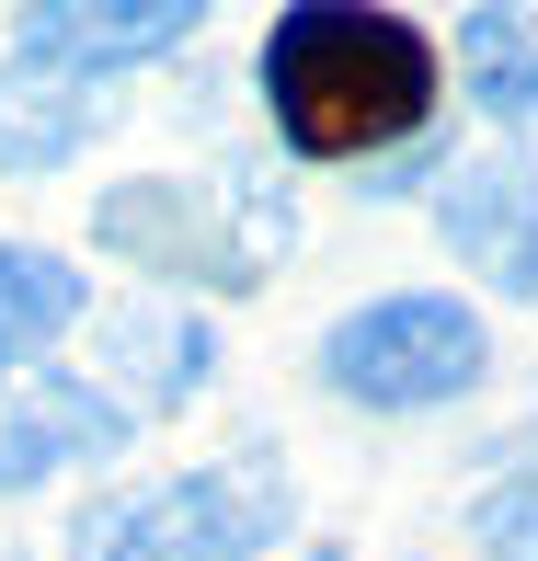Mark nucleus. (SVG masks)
<instances>
[{"mask_svg":"<svg viewBox=\"0 0 538 561\" xmlns=\"http://www.w3.org/2000/svg\"><path fill=\"white\" fill-rule=\"evenodd\" d=\"M287 527V470L264 447L218 458V470H184L161 493L92 504L69 561H264V539Z\"/></svg>","mask_w":538,"mask_h":561,"instance_id":"7ed1b4c3","label":"nucleus"},{"mask_svg":"<svg viewBox=\"0 0 538 561\" xmlns=\"http://www.w3.org/2000/svg\"><path fill=\"white\" fill-rule=\"evenodd\" d=\"M126 447V401L58 367H0V493H35V481L81 470V458Z\"/></svg>","mask_w":538,"mask_h":561,"instance_id":"39448f33","label":"nucleus"},{"mask_svg":"<svg viewBox=\"0 0 538 561\" xmlns=\"http://www.w3.org/2000/svg\"><path fill=\"white\" fill-rule=\"evenodd\" d=\"M104 252L149 275H195V287H264V264L287 252V195H275V172L252 161H218V172H138V184H115L104 207Z\"/></svg>","mask_w":538,"mask_h":561,"instance_id":"f03ea898","label":"nucleus"},{"mask_svg":"<svg viewBox=\"0 0 538 561\" xmlns=\"http://www.w3.org/2000/svg\"><path fill=\"white\" fill-rule=\"evenodd\" d=\"M470 539L493 550V561H538V458H527V470H504L493 493L470 504Z\"/></svg>","mask_w":538,"mask_h":561,"instance_id":"9b49d317","label":"nucleus"},{"mask_svg":"<svg viewBox=\"0 0 538 561\" xmlns=\"http://www.w3.org/2000/svg\"><path fill=\"white\" fill-rule=\"evenodd\" d=\"M310 561H344V550H310Z\"/></svg>","mask_w":538,"mask_h":561,"instance_id":"f8f14e48","label":"nucleus"},{"mask_svg":"<svg viewBox=\"0 0 538 561\" xmlns=\"http://www.w3.org/2000/svg\"><path fill=\"white\" fill-rule=\"evenodd\" d=\"M481 367H493V344H481V310H458V298H367V310H344L321 333V378L344 401H367V413H447V401L481 390Z\"/></svg>","mask_w":538,"mask_h":561,"instance_id":"20e7f679","label":"nucleus"},{"mask_svg":"<svg viewBox=\"0 0 538 561\" xmlns=\"http://www.w3.org/2000/svg\"><path fill=\"white\" fill-rule=\"evenodd\" d=\"M264 115L298 161H367L435 115V46L401 12L310 0L264 35Z\"/></svg>","mask_w":538,"mask_h":561,"instance_id":"f257e3e1","label":"nucleus"},{"mask_svg":"<svg viewBox=\"0 0 538 561\" xmlns=\"http://www.w3.org/2000/svg\"><path fill=\"white\" fill-rule=\"evenodd\" d=\"M69 321H81V264H58V252H35V241H0V367L58 344Z\"/></svg>","mask_w":538,"mask_h":561,"instance_id":"6e6552de","label":"nucleus"},{"mask_svg":"<svg viewBox=\"0 0 538 561\" xmlns=\"http://www.w3.org/2000/svg\"><path fill=\"white\" fill-rule=\"evenodd\" d=\"M115 344L149 367V401H195L207 390V333H195V321H126Z\"/></svg>","mask_w":538,"mask_h":561,"instance_id":"9d476101","label":"nucleus"},{"mask_svg":"<svg viewBox=\"0 0 538 561\" xmlns=\"http://www.w3.org/2000/svg\"><path fill=\"white\" fill-rule=\"evenodd\" d=\"M195 0H58V12H23V69H58V81H92V69H138L161 46L195 35Z\"/></svg>","mask_w":538,"mask_h":561,"instance_id":"423d86ee","label":"nucleus"},{"mask_svg":"<svg viewBox=\"0 0 538 561\" xmlns=\"http://www.w3.org/2000/svg\"><path fill=\"white\" fill-rule=\"evenodd\" d=\"M92 126H104V92L92 81H58V69H0V161L12 172H58L69 149H92Z\"/></svg>","mask_w":538,"mask_h":561,"instance_id":"0eeeda50","label":"nucleus"},{"mask_svg":"<svg viewBox=\"0 0 538 561\" xmlns=\"http://www.w3.org/2000/svg\"><path fill=\"white\" fill-rule=\"evenodd\" d=\"M458 69H470V104L493 126L538 115V12H470L458 23Z\"/></svg>","mask_w":538,"mask_h":561,"instance_id":"1a4fd4ad","label":"nucleus"}]
</instances>
